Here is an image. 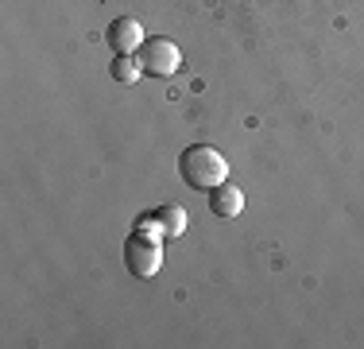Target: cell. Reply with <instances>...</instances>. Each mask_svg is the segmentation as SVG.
Returning <instances> with one entry per match:
<instances>
[{
	"label": "cell",
	"instance_id": "cell-8",
	"mask_svg": "<svg viewBox=\"0 0 364 349\" xmlns=\"http://www.w3.org/2000/svg\"><path fill=\"white\" fill-rule=\"evenodd\" d=\"M136 229L147 233V237H163V229H159V222H155V214H140V217H136Z\"/></svg>",
	"mask_w": 364,
	"mask_h": 349
},
{
	"label": "cell",
	"instance_id": "cell-6",
	"mask_svg": "<svg viewBox=\"0 0 364 349\" xmlns=\"http://www.w3.org/2000/svg\"><path fill=\"white\" fill-rule=\"evenodd\" d=\"M155 214V222H159V229H163V237H182L186 233V225H190V217H186V209L182 206H155L151 209Z\"/></svg>",
	"mask_w": 364,
	"mask_h": 349
},
{
	"label": "cell",
	"instance_id": "cell-1",
	"mask_svg": "<svg viewBox=\"0 0 364 349\" xmlns=\"http://www.w3.org/2000/svg\"><path fill=\"white\" fill-rule=\"evenodd\" d=\"M178 174L190 190H213L221 182H229V163L218 147L210 144H190L186 152L178 155Z\"/></svg>",
	"mask_w": 364,
	"mask_h": 349
},
{
	"label": "cell",
	"instance_id": "cell-4",
	"mask_svg": "<svg viewBox=\"0 0 364 349\" xmlns=\"http://www.w3.org/2000/svg\"><path fill=\"white\" fill-rule=\"evenodd\" d=\"M109 47L112 55H136V51L144 47V28L140 20H132V16H117V20L109 24Z\"/></svg>",
	"mask_w": 364,
	"mask_h": 349
},
{
	"label": "cell",
	"instance_id": "cell-5",
	"mask_svg": "<svg viewBox=\"0 0 364 349\" xmlns=\"http://www.w3.org/2000/svg\"><path fill=\"white\" fill-rule=\"evenodd\" d=\"M210 209H213V217H225V222L240 217V209H245V194H240V187H229V182L213 187L210 190Z\"/></svg>",
	"mask_w": 364,
	"mask_h": 349
},
{
	"label": "cell",
	"instance_id": "cell-3",
	"mask_svg": "<svg viewBox=\"0 0 364 349\" xmlns=\"http://www.w3.org/2000/svg\"><path fill=\"white\" fill-rule=\"evenodd\" d=\"M140 63H144V74L171 78L182 66V51H178V43L163 39V35H151V39H144V47H140Z\"/></svg>",
	"mask_w": 364,
	"mask_h": 349
},
{
	"label": "cell",
	"instance_id": "cell-2",
	"mask_svg": "<svg viewBox=\"0 0 364 349\" xmlns=\"http://www.w3.org/2000/svg\"><path fill=\"white\" fill-rule=\"evenodd\" d=\"M124 268L136 279H155V276H159V268H163L159 237H147V233L132 229V237L124 241Z\"/></svg>",
	"mask_w": 364,
	"mask_h": 349
},
{
	"label": "cell",
	"instance_id": "cell-7",
	"mask_svg": "<svg viewBox=\"0 0 364 349\" xmlns=\"http://www.w3.org/2000/svg\"><path fill=\"white\" fill-rule=\"evenodd\" d=\"M109 74L117 78V82H124V85L140 82V74H144L140 55H117V58H112V66H109Z\"/></svg>",
	"mask_w": 364,
	"mask_h": 349
}]
</instances>
